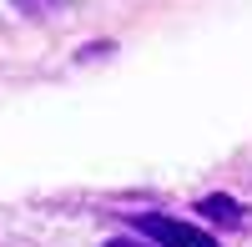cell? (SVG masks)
<instances>
[{"label": "cell", "mask_w": 252, "mask_h": 247, "mask_svg": "<svg viewBox=\"0 0 252 247\" xmlns=\"http://www.w3.org/2000/svg\"><path fill=\"white\" fill-rule=\"evenodd\" d=\"M106 247H152V242H146V237H141V242H136V237H111Z\"/></svg>", "instance_id": "cell-4"}, {"label": "cell", "mask_w": 252, "mask_h": 247, "mask_svg": "<svg viewBox=\"0 0 252 247\" xmlns=\"http://www.w3.org/2000/svg\"><path fill=\"white\" fill-rule=\"evenodd\" d=\"M131 227L152 247H217L212 232L192 227V222H177V217H161V212H131Z\"/></svg>", "instance_id": "cell-1"}, {"label": "cell", "mask_w": 252, "mask_h": 247, "mask_svg": "<svg viewBox=\"0 0 252 247\" xmlns=\"http://www.w3.org/2000/svg\"><path fill=\"white\" fill-rule=\"evenodd\" d=\"M20 10H31V15H46V10H61V5H71V0H15Z\"/></svg>", "instance_id": "cell-3"}, {"label": "cell", "mask_w": 252, "mask_h": 247, "mask_svg": "<svg viewBox=\"0 0 252 247\" xmlns=\"http://www.w3.org/2000/svg\"><path fill=\"white\" fill-rule=\"evenodd\" d=\"M202 217H212V222H227V227H237L242 222V212H237V202L232 197H202V207H197Z\"/></svg>", "instance_id": "cell-2"}]
</instances>
